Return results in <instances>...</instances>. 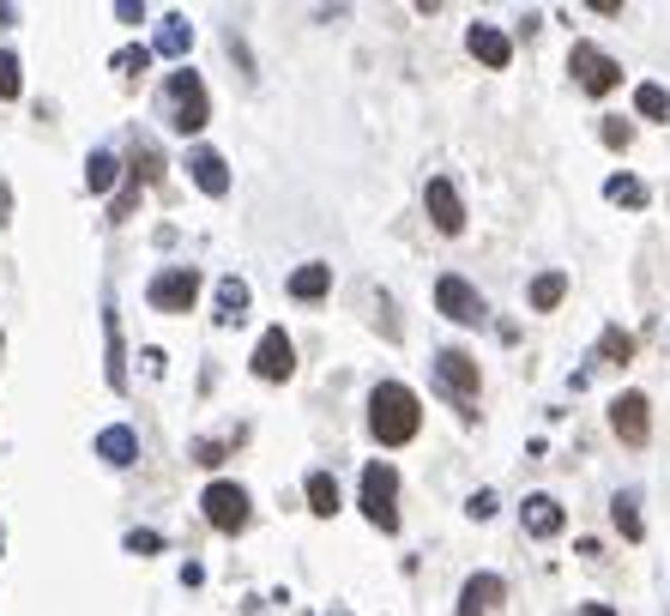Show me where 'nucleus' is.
Listing matches in <instances>:
<instances>
[{
	"label": "nucleus",
	"instance_id": "cd10ccee",
	"mask_svg": "<svg viewBox=\"0 0 670 616\" xmlns=\"http://www.w3.org/2000/svg\"><path fill=\"white\" fill-rule=\"evenodd\" d=\"M25 92V67H19L13 49H0V97H19Z\"/></svg>",
	"mask_w": 670,
	"mask_h": 616
},
{
	"label": "nucleus",
	"instance_id": "f3484780",
	"mask_svg": "<svg viewBox=\"0 0 670 616\" xmlns=\"http://www.w3.org/2000/svg\"><path fill=\"white\" fill-rule=\"evenodd\" d=\"M97 459H103V466H133V459H139V435L127 430V423H109L103 435H97Z\"/></svg>",
	"mask_w": 670,
	"mask_h": 616
},
{
	"label": "nucleus",
	"instance_id": "f03ea898",
	"mask_svg": "<svg viewBox=\"0 0 670 616\" xmlns=\"http://www.w3.org/2000/svg\"><path fill=\"white\" fill-rule=\"evenodd\" d=\"M163 121H170L175 133H199L211 121V97H206L194 67H175L170 80H163Z\"/></svg>",
	"mask_w": 670,
	"mask_h": 616
},
{
	"label": "nucleus",
	"instance_id": "2f4dec72",
	"mask_svg": "<svg viewBox=\"0 0 670 616\" xmlns=\"http://www.w3.org/2000/svg\"><path fill=\"white\" fill-rule=\"evenodd\" d=\"M629 140H634L629 121H605V145H610V152H629Z\"/></svg>",
	"mask_w": 670,
	"mask_h": 616
},
{
	"label": "nucleus",
	"instance_id": "39448f33",
	"mask_svg": "<svg viewBox=\"0 0 670 616\" xmlns=\"http://www.w3.org/2000/svg\"><path fill=\"white\" fill-rule=\"evenodd\" d=\"M568 73L580 80V92H586V97H610L622 85V61H617V55H605L598 43H574V49H568Z\"/></svg>",
	"mask_w": 670,
	"mask_h": 616
},
{
	"label": "nucleus",
	"instance_id": "6ab92c4d",
	"mask_svg": "<svg viewBox=\"0 0 670 616\" xmlns=\"http://www.w3.org/2000/svg\"><path fill=\"white\" fill-rule=\"evenodd\" d=\"M610 520H617V532L629 538V544H641V538H646V520H641V496H634V490H617V496H610Z\"/></svg>",
	"mask_w": 670,
	"mask_h": 616
},
{
	"label": "nucleus",
	"instance_id": "412c9836",
	"mask_svg": "<svg viewBox=\"0 0 670 616\" xmlns=\"http://www.w3.org/2000/svg\"><path fill=\"white\" fill-rule=\"evenodd\" d=\"M242 315H248V285H242V278H223L218 285V321L223 327H236Z\"/></svg>",
	"mask_w": 670,
	"mask_h": 616
},
{
	"label": "nucleus",
	"instance_id": "20e7f679",
	"mask_svg": "<svg viewBox=\"0 0 670 616\" xmlns=\"http://www.w3.org/2000/svg\"><path fill=\"white\" fill-rule=\"evenodd\" d=\"M435 381L447 387V399L460 406V418H472L477 406V387H484V375H477V357L460 351V345H447V351H435Z\"/></svg>",
	"mask_w": 670,
	"mask_h": 616
},
{
	"label": "nucleus",
	"instance_id": "6e6552de",
	"mask_svg": "<svg viewBox=\"0 0 670 616\" xmlns=\"http://www.w3.org/2000/svg\"><path fill=\"white\" fill-rule=\"evenodd\" d=\"M435 309H441L447 321H460V327H477V321L489 315L484 297H477V285H472V278H460V273L435 278Z\"/></svg>",
	"mask_w": 670,
	"mask_h": 616
},
{
	"label": "nucleus",
	"instance_id": "dca6fc26",
	"mask_svg": "<svg viewBox=\"0 0 670 616\" xmlns=\"http://www.w3.org/2000/svg\"><path fill=\"white\" fill-rule=\"evenodd\" d=\"M520 520H526V532H532V538H556V532L568 526V514H562V502H556V496H526Z\"/></svg>",
	"mask_w": 670,
	"mask_h": 616
},
{
	"label": "nucleus",
	"instance_id": "9b49d317",
	"mask_svg": "<svg viewBox=\"0 0 670 616\" xmlns=\"http://www.w3.org/2000/svg\"><path fill=\"white\" fill-rule=\"evenodd\" d=\"M610 430H617L629 447H646V435H653V406H646V394H617L610 399Z\"/></svg>",
	"mask_w": 670,
	"mask_h": 616
},
{
	"label": "nucleus",
	"instance_id": "c9c22d12",
	"mask_svg": "<svg viewBox=\"0 0 670 616\" xmlns=\"http://www.w3.org/2000/svg\"><path fill=\"white\" fill-rule=\"evenodd\" d=\"M574 616H617V611H610V604H580Z\"/></svg>",
	"mask_w": 670,
	"mask_h": 616
},
{
	"label": "nucleus",
	"instance_id": "7ed1b4c3",
	"mask_svg": "<svg viewBox=\"0 0 670 616\" xmlns=\"http://www.w3.org/2000/svg\"><path fill=\"white\" fill-rule=\"evenodd\" d=\"M363 514H368V526L399 532V472L387 459H368L363 466Z\"/></svg>",
	"mask_w": 670,
	"mask_h": 616
},
{
	"label": "nucleus",
	"instance_id": "b1692460",
	"mask_svg": "<svg viewBox=\"0 0 670 616\" xmlns=\"http://www.w3.org/2000/svg\"><path fill=\"white\" fill-rule=\"evenodd\" d=\"M308 508H315L320 520L339 514V484H332V472H308Z\"/></svg>",
	"mask_w": 670,
	"mask_h": 616
},
{
	"label": "nucleus",
	"instance_id": "bb28decb",
	"mask_svg": "<svg viewBox=\"0 0 670 616\" xmlns=\"http://www.w3.org/2000/svg\"><path fill=\"white\" fill-rule=\"evenodd\" d=\"M598 357H605V363H634V333L605 327V333H598Z\"/></svg>",
	"mask_w": 670,
	"mask_h": 616
},
{
	"label": "nucleus",
	"instance_id": "4be33fe9",
	"mask_svg": "<svg viewBox=\"0 0 670 616\" xmlns=\"http://www.w3.org/2000/svg\"><path fill=\"white\" fill-rule=\"evenodd\" d=\"M115 176H121L115 152H92V158H85V188H92V194H109V188H115Z\"/></svg>",
	"mask_w": 670,
	"mask_h": 616
},
{
	"label": "nucleus",
	"instance_id": "f704fd0d",
	"mask_svg": "<svg viewBox=\"0 0 670 616\" xmlns=\"http://www.w3.org/2000/svg\"><path fill=\"white\" fill-rule=\"evenodd\" d=\"M194 459H199V466H218L223 447H218V442H199V447H194Z\"/></svg>",
	"mask_w": 670,
	"mask_h": 616
},
{
	"label": "nucleus",
	"instance_id": "393cba45",
	"mask_svg": "<svg viewBox=\"0 0 670 616\" xmlns=\"http://www.w3.org/2000/svg\"><path fill=\"white\" fill-rule=\"evenodd\" d=\"M605 200H610V206L641 212V206H646V182H634V176H610V182H605Z\"/></svg>",
	"mask_w": 670,
	"mask_h": 616
},
{
	"label": "nucleus",
	"instance_id": "1a4fd4ad",
	"mask_svg": "<svg viewBox=\"0 0 670 616\" xmlns=\"http://www.w3.org/2000/svg\"><path fill=\"white\" fill-rule=\"evenodd\" d=\"M423 206H429V218H435L441 237H460V230H465V200H460V188H453V176H429Z\"/></svg>",
	"mask_w": 670,
	"mask_h": 616
},
{
	"label": "nucleus",
	"instance_id": "9d476101",
	"mask_svg": "<svg viewBox=\"0 0 670 616\" xmlns=\"http://www.w3.org/2000/svg\"><path fill=\"white\" fill-rule=\"evenodd\" d=\"M254 375L260 381H290L296 375V345H290L284 327H266L260 345H254Z\"/></svg>",
	"mask_w": 670,
	"mask_h": 616
},
{
	"label": "nucleus",
	"instance_id": "c85d7f7f",
	"mask_svg": "<svg viewBox=\"0 0 670 616\" xmlns=\"http://www.w3.org/2000/svg\"><path fill=\"white\" fill-rule=\"evenodd\" d=\"M145 67H151V49H121L115 55V73H127V80H133V73H145Z\"/></svg>",
	"mask_w": 670,
	"mask_h": 616
},
{
	"label": "nucleus",
	"instance_id": "5701e85b",
	"mask_svg": "<svg viewBox=\"0 0 670 616\" xmlns=\"http://www.w3.org/2000/svg\"><path fill=\"white\" fill-rule=\"evenodd\" d=\"M562 297H568V273H538L532 278V309H538V315H550Z\"/></svg>",
	"mask_w": 670,
	"mask_h": 616
},
{
	"label": "nucleus",
	"instance_id": "7c9ffc66",
	"mask_svg": "<svg viewBox=\"0 0 670 616\" xmlns=\"http://www.w3.org/2000/svg\"><path fill=\"white\" fill-rule=\"evenodd\" d=\"M127 551H133V556H158L163 538H158V532H127Z\"/></svg>",
	"mask_w": 670,
	"mask_h": 616
},
{
	"label": "nucleus",
	"instance_id": "473e14b6",
	"mask_svg": "<svg viewBox=\"0 0 670 616\" xmlns=\"http://www.w3.org/2000/svg\"><path fill=\"white\" fill-rule=\"evenodd\" d=\"M139 188H145V182H133V176H127V188H121V200L109 206V218H127V212L139 206Z\"/></svg>",
	"mask_w": 670,
	"mask_h": 616
},
{
	"label": "nucleus",
	"instance_id": "a211bd4d",
	"mask_svg": "<svg viewBox=\"0 0 670 616\" xmlns=\"http://www.w3.org/2000/svg\"><path fill=\"white\" fill-rule=\"evenodd\" d=\"M327 290H332V266L308 261V266H296V273H290V297H296V302H320Z\"/></svg>",
	"mask_w": 670,
	"mask_h": 616
},
{
	"label": "nucleus",
	"instance_id": "f8f14e48",
	"mask_svg": "<svg viewBox=\"0 0 670 616\" xmlns=\"http://www.w3.org/2000/svg\"><path fill=\"white\" fill-rule=\"evenodd\" d=\"M103 381L115 387V394H127V345H121L115 302H103Z\"/></svg>",
	"mask_w": 670,
	"mask_h": 616
},
{
	"label": "nucleus",
	"instance_id": "f257e3e1",
	"mask_svg": "<svg viewBox=\"0 0 670 616\" xmlns=\"http://www.w3.org/2000/svg\"><path fill=\"white\" fill-rule=\"evenodd\" d=\"M368 430H375V442H381V447L417 442V430H423V399L411 394L405 381H381V387L368 394Z\"/></svg>",
	"mask_w": 670,
	"mask_h": 616
},
{
	"label": "nucleus",
	"instance_id": "423d86ee",
	"mask_svg": "<svg viewBox=\"0 0 670 616\" xmlns=\"http://www.w3.org/2000/svg\"><path fill=\"white\" fill-rule=\"evenodd\" d=\"M145 302L163 309V315H187V309L199 302V273L194 266H170V273H158L151 285H145Z\"/></svg>",
	"mask_w": 670,
	"mask_h": 616
},
{
	"label": "nucleus",
	"instance_id": "a878e982",
	"mask_svg": "<svg viewBox=\"0 0 670 616\" xmlns=\"http://www.w3.org/2000/svg\"><path fill=\"white\" fill-rule=\"evenodd\" d=\"M634 109H641L646 121H670V92L665 85H634Z\"/></svg>",
	"mask_w": 670,
	"mask_h": 616
},
{
	"label": "nucleus",
	"instance_id": "0eeeda50",
	"mask_svg": "<svg viewBox=\"0 0 670 616\" xmlns=\"http://www.w3.org/2000/svg\"><path fill=\"white\" fill-rule=\"evenodd\" d=\"M199 508H206V520L218 526V532H248L254 508H248V490L242 484H206V496H199Z\"/></svg>",
	"mask_w": 670,
	"mask_h": 616
},
{
	"label": "nucleus",
	"instance_id": "72a5a7b5",
	"mask_svg": "<svg viewBox=\"0 0 670 616\" xmlns=\"http://www.w3.org/2000/svg\"><path fill=\"white\" fill-rule=\"evenodd\" d=\"M115 19H121V25H139L145 7H139V0H115Z\"/></svg>",
	"mask_w": 670,
	"mask_h": 616
},
{
	"label": "nucleus",
	"instance_id": "c756f323",
	"mask_svg": "<svg viewBox=\"0 0 670 616\" xmlns=\"http://www.w3.org/2000/svg\"><path fill=\"white\" fill-rule=\"evenodd\" d=\"M496 508H501V502H496V490H477V496L465 502V514H472V520H496Z\"/></svg>",
	"mask_w": 670,
	"mask_h": 616
},
{
	"label": "nucleus",
	"instance_id": "4468645a",
	"mask_svg": "<svg viewBox=\"0 0 670 616\" xmlns=\"http://www.w3.org/2000/svg\"><path fill=\"white\" fill-rule=\"evenodd\" d=\"M501 599H508L501 575H472V580L460 587V616H496Z\"/></svg>",
	"mask_w": 670,
	"mask_h": 616
},
{
	"label": "nucleus",
	"instance_id": "2eb2a0df",
	"mask_svg": "<svg viewBox=\"0 0 670 616\" xmlns=\"http://www.w3.org/2000/svg\"><path fill=\"white\" fill-rule=\"evenodd\" d=\"M465 49H472V55H477V61H484V67H496V73H501V67L513 61V43L501 37L496 25H472V31H465Z\"/></svg>",
	"mask_w": 670,
	"mask_h": 616
},
{
	"label": "nucleus",
	"instance_id": "ddd939ff",
	"mask_svg": "<svg viewBox=\"0 0 670 616\" xmlns=\"http://www.w3.org/2000/svg\"><path fill=\"white\" fill-rule=\"evenodd\" d=\"M187 176H194V188H199V194H211V200L230 194V164H223L218 152H206V145L187 152Z\"/></svg>",
	"mask_w": 670,
	"mask_h": 616
},
{
	"label": "nucleus",
	"instance_id": "aec40b11",
	"mask_svg": "<svg viewBox=\"0 0 670 616\" xmlns=\"http://www.w3.org/2000/svg\"><path fill=\"white\" fill-rule=\"evenodd\" d=\"M151 49H158V55H170V61H182V55L194 49V25H187L182 13H170V19L158 25V43H151Z\"/></svg>",
	"mask_w": 670,
	"mask_h": 616
}]
</instances>
